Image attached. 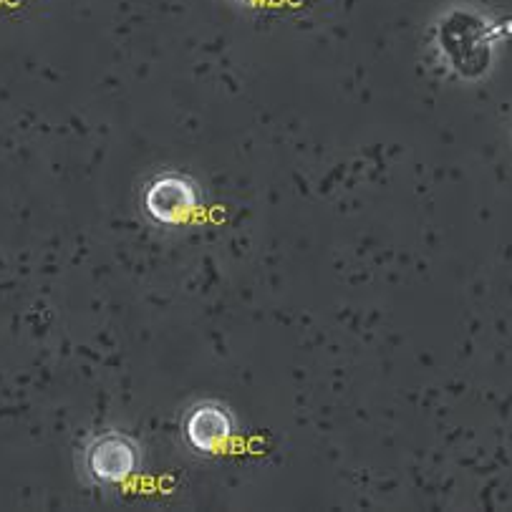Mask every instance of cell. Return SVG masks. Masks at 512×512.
Returning <instances> with one entry per match:
<instances>
[{
  "mask_svg": "<svg viewBox=\"0 0 512 512\" xmlns=\"http://www.w3.org/2000/svg\"><path fill=\"white\" fill-rule=\"evenodd\" d=\"M142 207L149 220L157 225H182L200 207V190L192 177L182 175V172H164L144 187Z\"/></svg>",
  "mask_w": 512,
  "mask_h": 512,
  "instance_id": "cell-1",
  "label": "cell"
},
{
  "mask_svg": "<svg viewBox=\"0 0 512 512\" xmlns=\"http://www.w3.org/2000/svg\"><path fill=\"white\" fill-rule=\"evenodd\" d=\"M139 465H142L139 444L122 432L99 434V437L86 447L84 454L86 475H89L96 485L104 487L129 482L137 475Z\"/></svg>",
  "mask_w": 512,
  "mask_h": 512,
  "instance_id": "cell-2",
  "label": "cell"
},
{
  "mask_svg": "<svg viewBox=\"0 0 512 512\" xmlns=\"http://www.w3.org/2000/svg\"><path fill=\"white\" fill-rule=\"evenodd\" d=\"M235 419L222 404L202 402L185 417V442L200 454H217L230 444Z\"/></svg>",
  "mask_w": 512,
  "mask_h": 512,
  "instance_id": "cell-3",
  "label": "cell"
},
{
  "mask_svg": "<svg viewBox=\"0 0 512 512\" xmlns=\"http://www.w3.org/2000/svg\"><path fill=\"white\" fill-rule=\"evenodd\" d=\"M238 3H245V6H255V3H265V0H238Z\"/></svg>",
  "mask_w": 512,
  "mask_h": 512,
  "instance_id": "cell-4",
  "label": "cell"
}]
</instances>
